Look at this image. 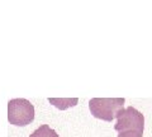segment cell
Here are the masks:
<instances>
[{"label":"cell","mask_w":152,"mask_h":137,"mask_svg":"<svg viewBox=\"0 0 152 137\" xmlns=\"http://www.w3.org/2000/svg\"><path fill=\"white\" fill-rule=\"evenodd\" d=\"M124 98H93L89 102V109L98 119L112 122L124 109Z\"/></svg>","instance_id":"cell-1"},{"label":"cell","mask_w":152,"mask_h":137,"mask_svg":"<svg viewBox=\"0 0 152 137\" xmlns=\"http://www.w3.org/2000/svg\"><path fill=\"white\" fill-rule=\"evenodd\" d=\"M8 121L17 127L31 125L34 121V107L27 99H12L8 102Z\"/></svg>","instance_id":"cell-2"},{"label":"cell","mask_w":152,"mask_h":137,"mask_svg":"<svg viewBox=\"0 0 152 137\" xmlns=\"http://www.w3.org/2000/svg\"><path fill=\"white\" fill-rule=\"evenodd\" d=\"M118 133L119 132H142L145 130V117L134 107L124 108L117 117V125L114 126Z\"/></svg>","instance_id":"cell-3"},{"label":"cell","mask_w":152,"mask_h":137,"mask_svg":"<svg viewBox=\"0 0 152 137\" xmlns=\"http://www.w3.org/2000/svg\"><path fill=\"white\" fill-rule=\"evenodd\" d=\"M29 137H60L55 130H52L48 125H42L33 132Z\"/></svg>","instance_id":"cell-4"},{"label":"cell","mask_w":152,"mask_h":137,"mask_svg":"<svg viewBox=\"0 0 152 137\" xmlns=\"http://www.w3.org/2000/svg\"><path fill=\"white\" fill-rule=\"evenodd\" d=\"M142 132H119L118 137H143Z\"/></svg>","instance_id":"cell-5"}]
</instances>
